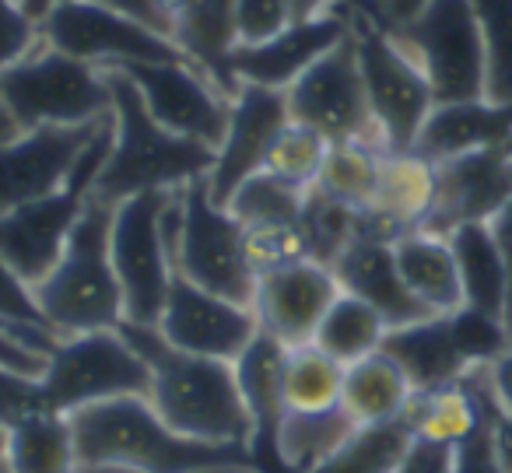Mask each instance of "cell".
Instances as JSON below:
<instances>
[{
	"mask_svg": "<svg viewBox=\"0 0 512 473\" xmlns=\"http://www.w3.org/2000/svg\"><path fill=\"white\" fill-rule=\"evenodd\" d=\"M172 43L190 64L235 95L239 85L228 71V60L239 46L235 0H172Z\"/></svg>",
	"mask_w": 512,
	"mask_h": 473,
	"instance_id": "cell-24",
	"label": "cell"
},
{
	"mask_svg": "<svg viewBox=\"0 0 512 473\" xmlns=\"http://www.w3.org/2000/svg\"><path fill=\"white\" fill-rule=\"evenodd\" d=\"M134 81L148 113L165 130L190 141L211 144L218 151L232 116V95L190 60H158V64H123L109 67Z\"/></svg>",
	"mask_w": 512,
	"mask_h": 473,
	"instance_id": "cell-14",
	"label": "cell"
},
{
	"mask_svg": "<svg viewBox=\"0 0 512 473\" xmlns=\"http://www.w3.org/2000/svg\"><path fill=\"white\" fill-rule=\"evenodd\" d=\"M414 396V382L407 379V372L400 368V361L393 354H386L379 347L376 354L355 361L344 368L341 382V407L355 417L358 424H390L407 417Z\"/></svg>",
	"mask_w": 512,
	"mask_h": 473,
	"instance_id": "cell-29",
	"label": "cell"
},
{
	"mask_svg": "<svg viewBox=\"0 0 512 473\" xmlns=\"http://www.w3.org/2000/svg\"><path fill=\"white\" fill-rule=\"evenodd\" d=\"M330 270H334L337 281H341V291H351V295L376 305L386 323H390V330L393 326L428 319V312L414 302V295L407 291L404 277H400V270H397V260H393V235L383 232L369 214H365L362 232L351 239V246L337 256Z\"/></svg>",
	"mask_w": 512,
	"mask_h": 473,
	"instance_id": "cell-21",
	"label": "cell"
},
{
	"mask_svg": "<svg viewBox=\"0 0 512 473\" xmlns=\"http://www.w3.org/2000/svg\"><path fill=\"white\" fill-rule=\"evenodd\" d=\"M285 99L292 120L316 130L330 144L337 141L383 144L376 120H372L369 95H365L362 64H358V50H355V29H351V36L344 43H337L313 67H306L285 88Z\"/></svg>",
	"mask_w": 512,
	"mask_h": 473,
	"instance_id": "cell-12",
	"label": "cell"
},
{
	"mask_svg": "<svg viewBox=\"0 0 512 473\" xmlns=\"http://www.w3.org/2000/svg\"><path fill=\"white\" fill-rule=\"evenodd\" d=\"M355 50L362 64L365 95L386 151H414L425 120L435 109V95L421 64L397 43L390 25L358 15Z\"/></svg>",
	"mask_w": 512,
	"mask_h": 473,
	"instance_id": "cell-11",
	"label": "cell"
},
{
	"mask_svg": "<svg viewBox=\"0 0 512 473\" xmlns=\"http://www.w3.org/2000/svg\"><path fill=\"white\" fill-rule=\"evenodd\" d=\"M292 4H295V11H299V18H309V15H316V11H327V8H334V4H351V8L362 11L365 18H372V22H383L386 25L383 8H379V0H292Z\"/></svg>",
	"mask_w": 512,
	"mask_h": 473,
	"instance_id": "cell-49",
	"label": "cell"
},
{
	"mask_svg": "<svg viewBox=\"0 0 512 473\" xmlns=\"http://www.w3.org/2000/svg\"><path fill=\"white\" fill-rule=\"evenodd\" d=\"M512 197V141L435 162V207L425 232L449 235L460 225H488Z\"/></svg>",
	"mask_w": 512,
	"mask_h": 473,
	"instance_id": "cell-17",
	"label": "cell"
},
{
	"mask_svg": "<svg viewBox=\"0 0 512 473\" xmlns=\"http://www.w3.org/2000/svg\"><path fill=\"white\" fill-rule=\"evenodd\" d=\"M306 200L309 186L260 169L228 193L225 207L246 232H295L306 214Z\"/></svg>",
	"mask_w": 512,
	"mask_h": 473,
	"instance_id": "cell-33",
	"label": "cell"
},
{
	"mask_svg": "<svg viewBox=\"0 0 512 473\" xmlns=\"http://www.w3.org/2000/svg\"><path fill=\"white\" fill-rule=\"evenodd\" d=\"M411 442L414 431L407 424V417L390 424H365L330 463H323L313 473H397Z\"/></svg>",
	"mask_w": 512,
	"mask_h": 473,
	"instance_id": "cell-36",
	"label": "cell"
},
{
	"mask_svg": "<svg viewBox=\"0 0 512 473\" xmlns=\"http://www.w3.org/2000/svg\"><path fill=\"white\" fill-rule=\"evenodd\" d=\"M358 15L362 11H355L351 4H334L309 18H295L285 32H278L267 43L235 46L228 71H232L235 85H264L285 92L306 67H313L323 53H330L351 36Z\"/></svg>",
	"mask_w": 512,
	"mask_h": 473,
	"instance_id": "cell-18",
	"label": "cell"
},
{
	"mask_svg": "<svg viewBox=\"0 0 512 473\" xmlns=\"http://www.w3.org/2000/svg\"><path fill=\"white\" fill-rule=\"evenodd\" d=\"M165 239L179 277L253 309L260 270L249 253V232L211 197L207 176L172 190L165 207Z\"/></svg>",
	"mask_w": 512,
	"mask_h": 473,
	"instance_id": "cell-5",
	"label": "cell"
},
{
	"mask_svg": "<svg viewBox=\"0 0 512 473\" xmlns=\"http://www.w3.org/2000/svg\"><path fill=\"white\" fill-rule=\"evenodd\" d=\"M116 330L134 344V351L148 361L151 389L148 403L172 431L197 442L246 445L253 442V421L242 403L232 361L197 358L158 333V326H141L123 319Z\"/></svg>",
	"mask_w": 512,
	"mask_h": 473,
	"instance_id": "cell-1",
	"label": "cell"
},
{
	"mask_svg": "<svg viewBox=\"0 0 512 473\" xmlns=\"http://www.w3.org/2000/svg\"><path fill=\"white\" fill-rule=\"evenodd\" d=\"M155 326L172 347L214 361H235L260 333L253 309L197 288L179 274L172 277L169 298Z\"/></svg>",
	"mask_w": 512,
	"mask_h": 473,
	"instance_id": "cell-15",
	"label": "cell"
},
{
	"mask_svg": "<svg viewBox=\"0 0 512 473\" xmlns=\"http://www.w3.org/2000/svg\"><path fill=\"white\" fill-rule=\"evenodd\" d=\"M285 358L288 347L271 333H256L253 344L232 361L242 403L253 421V463L264 473H281L278 466V428L288 414L285 403Z\"/></svg>",
	"mask_w": 512,
	"mask_h": 473,
	"instance_id": "cell-22",
	"label": "cell"
},
{
	"mask_svg": "<svg viewBox=\"0 0 512 473\" xmlns=\"http://www.w3.org/2000/svg\"><path fill=\"white\" fill-rule=\"evenodd\" d=\"M484 382L498 414H512V344L484 365Z\"/></svg>",
	"mask_w": 512,
	"mask_h": 473,
	"instance_id": "cell-48",
	"label": "cell"
},
{
	"mask_svg": "<svg viewBox=\"0 0 512 473\" xmlns=\"http://www.w3.org/2000/svg\"><path fill=\"white\" fill-rule=\"evenodd\" d=\"M39 386L46 410L74 414L120 396H148L151 368L120 330H95L60 337Z\"/></svg>",
	"mask_w": 512,
	"mask_h": 473,
	"instance_id": "cell-9",
	"label": "cell"
},
{
	"mask_svg": "<svg viewBox=\"0 0 512 473\" xmlns=\"http://www.w3.org/2000/svg\"><path fill=\"white\" fill-rule=\"evenodd\" d=\"M60 4H67V0H22V8L29 11L36 22H43V18L50 15L53 8H60Z\"/></svg>",
	"mask_w": 512,
	"mask_h": 473,
	"instance_id": "cell-53",
	"label": "cell"
},
{
	"mask_svg": "<svg viewBox=\"0 0 512 473\" xmlns=\"http://www.w3.org/2000/svg\"><path fill=\"white\" fill-rule=\"evenodd\" d=\"M505 141H512V106H495L488 99L446 102L432 109L414 151L425 155L428 162H446V158Z\"/></svg>",
	"mask_w": 512,
	"mask_h": 473,
	"instance_id": "cell-26",
	"label": "cell"
},
{
	"mask_svg": "<svg viewBox=\"0 0 512 473\" xmlns=\"http://www.w3.org/2000/svg\"><path fill=\"white\" fill-rule=\"evenodd\" d=\"M484 39V99L512 106V0H470Z\"/></svg>",
	"mask_w": 512,
	"mask_h": 473,
	"instance_id": "cell-38",
	"label": "cell"
},
{
	"mask_svg": "<svg viewBox=\"0 0 512 473\" xmlns=\"http://www.w3.org/2000/svg\"><path fill=\"white\" fill-rule=\"evenodd\" d=\"M15 134H22V127H18L15 116H11L8 109H4V102H0V144L11 141Z\"/></svg>",
	"mask_w": 512,
	"mask_h": 473,
	"instance_id": "cell-54",
	"label": "cell"
},
{
	"mask_svg": "<svg viewBox=\"0 0 512 473\" xmlns=\"http://www.w3.org/2000/svg\"><path fill=\"white\" fill-rule=\"evenodd\" d=\"M491 442H495L502 470L512 473V414H495V421H491Z\"/></svg>",
	"mask_w": 512,
	"mask_h": 473,
	"instance_id": "cell-51",
	"label": "cell"
},
{
	"mask_svg": "<svg viewBox=\"0 0 512 473\" xmlns=\"http://www.w3.org/2000/svg\"><path fill=\"white\" fill-rule=\"evenodd\" d=\"M39 39L53 50L78 57L95 67L158 64L186 60L172 39L151 32L148 25L106 8L99 0H67L39 22Z\"/></svg>",
	"mask_w": 512,
	"mask_h": 473,
	"instance_id": "cell-13",
	"label": "cell"
},
{
	"mask_svg": "<svg viewBox=\"0 0 512 473\" xmlns=\"http://www.w3.org/2000/svg\"><path fill=\"white\" fill-rule=\"evenodd\" d=\"M488 228H491V235H495L498 249H502L505 267H509V281H512V197L505 200L502 211H498L495 218L488 221ZM509 323H512V316H509Z\"/></svg>",
	"mask_w": 512,
	"mask_h": 473,
	"instance_id": "cell-50",
	"label": "cell"
},
{
	"mask_svg": "<svg viewBox=\"0 0 512 473\" xmlns=\"http://www.w3.org/2000/svg\"><path fill=\"white\" fill-rule=\"evenodd\" d=\"M509 330H512V323H509Z\"/></svg>",
	"mask_w": 512,
	"mask_h": 473,
	"instance_id": "cell-57",
	"label": "cell"
},
{
	"mask_svg": "<svg viewBox=\"0 0 512 473\" xmlns=\"http://www.w3.org/2000/svg\"><path fill=\"white\" fill-rule=\"evenodd\" d=\"M4 445H8V431L0 428V459H4Z\"/></svg>",
	"mask_w": 512,
	"mask_h": 473,
	"instance_id": "cell-55",
	"label": "cell"
},
{
	"mask_svg": "<svg viewBox=\"0 0 512 473\" xmlns=\"http://www.w3.org/2000/svg\"><path fill=\"white\" fill-rule=\"evenodd\" d=\"M390 32L421 64L435 106L484 99V39L470 0H428Z\"/></svg>",
	"mask_w": 512,
	"mask_h": 473,
	"instance_id": "cell-8",
	"label": "cell"
},
{
	"mask_svg": "<svg viewBox=\"0 0 512 473\" xmlns=\"http://www.w3.org/2000/svg\"><path fill=\"white\" fill-rule=\"evenodd\" d=\"M299 18L292 0H235L239 46H256L285 32Z\"/></svg>",
	"mask_w": 512,
	"mask_h": 473,
	"instance_id": "cell-40",
	"label": "cell"
},
{
	"mask_svg": "<svg viewBox=\"0 0 512 473\" xmlns=\"http://www.w3.org/2000/svg\"><path fill=\"white\" fill-rule=\"evenodd\" d=\"M383 351L400 361V368L407 372L418 393L446 386V382H456L467 372H474L463 358L460 344H456L449 316H428L418 319V323L393 326L383 340Z\"/></svg>",
	"mask_w": 512,
	"mask_h": 473,
	"instance_id": "cell-27",
	"label": "cell"
},
{
	"mask_svg": "<svg viewBox=\"0 0 512 473\" xmlns=\"http://www.w3.org/2000/svg\"><path fill=\"white\" fill-rule=\"evenodd\" d=\"M390 151L379 141H337L327 148L323 169L316 176V190L323 197L348 204L355 211H369L383 176V162Z\"/></svg>",
	"mask_w": 512,
	"mask_h": 473,
	"instance_id": "cell-35",
	"label": "cell"
},
{
	"mask_svg": "<svg viewBox=\"0 0 512 473\" xmlns=\"http://www.w3.org/2000/svg\"><path fill=\"white\" fill-rule=\"evenodd\" d=\"M71 428L81 466H116L134 473H204L232 463H253L246 445L197 442L172 431L148 396L92 403L74 410Z\"/></svg>",
	"mask_w": 512,
	"mask_h": 473,
	"instance_id": "cell-2",
	"label": "cell"
},
{
	"mask_svg": "<svg viewBox=\"0 0 512 473\" xmlns=\"http://www.w3.org/2000/svg\"><path fill=\"white\" fill-rule=\"evenodd\" d=\"M495 414L498 410L491 403L484 368H474V372H467L456 382H446V386L421 389L414 396L411 410H407V424H411L414 438L460 449L467 438L488 428L495 421Z\"/></svg>",
	"mask_w": 512,
	"mask_h": 473,
	"instance_id": "cell-23",
	"label": "cell"
},
{
	"mask_svg": "<svg viewBox=\"0 0 512 473\" xmlns=\"http://www.w3.org/2000/svg\"><path fill=\"white\" fill-rule=\"evenodd\" d=\"M393 260H397L407 291L428 316H449V312L463 309L460 267H456L446 235L425 232V228L400 232L393 239Z\"/></svg>",
	"mask_w": 512,
	"mask_h": 473,
	"instance_id": "cell-25",
	"label": "cell"
},
{
	"mask_svg": "<svg viewBox=\"0 0 512 473\" xmlns=\"http://www.w3.org/2000/svg\"><path fill=\"white\" fill-rule=\"evenodd\" d=\"M50 358L53 354L39 351L36 344L22 340L18 333L11 330H0V368L4 372H15V375H25V379H43L46 368H50Z\"/></svg>",
	"mask_w": 512,
	"mask_h": 473,
	"instance_id": "cell-43",
	"label": "cell"
},
{
	"mask_svg": "<svg viewBox=\"0 0 512 473\" xmlns=\"http://www.w3.org/2000/svg\"><path fill=\"white\" fill-rule=\"evenodd\" d=\"M99 4L134 18V22L148 25L158 36L172 39V0H99Z\"/></svg>",
	"mask_w": 512,
	"mask_h": 473,
	"instance_id": "cell-46",
	"label": "cell"
},
{
	"mask_svg": "<svg viewBox=\"0 0 512 473\" xmlns=\"http://www.w3.org/2000/svg\"><path fill=\"white\" fill-rule=\"evenodd\" d=\"M8 319H43V312H39L29 284L0 256V323H8Z\"/></svg>",
	"mask_w": 512,
	"mask_h": 473,
	"instance_id": "cell-44",
	"label": "cell"
},
{
	"mask_svg": "<svg viewBox=\"0 0 512 473\" xmlns=\"http://www.w3.org/2000/svg\"><path fill=\"white\" fill-rule=\"evenodd\" d=\"M39 46V22L22 8V0H0V74Z\"/></svg>",
	"mask_w": 512,
	"mask_h": 473,
	"instance_id": "cell-41",
	"label": "cell"
},
{
	"mask_svg": "<svg viewBox=\"0 0 512 473\" xmlns=\"http://www.w3.org/2000/svg\"><path fill=\"white\" fill-rule=\"evenodd\" d=\"M362 428L341 403L323 410H288L278 428L281 473H313L337 456Z\"/></svg>",
	"mask_w": 512,
	"mask_h": 473,
	"instance_id": "cell-31",
	"label": "cell"
},
{
	"mask_svg": "<svg viewBox=\"0 0 512 473\" xmlns=\"http://www.w3.org/2000/svg\"><path fill=\"white\" fill-rule=\"evenodd\" d=\"M344 365L316 344L288 347L285 358V403L288 410H323L341 403Z\"/></svg>",
	"mask_w": 512,
	"mask_h": 473,
	"instance_id": "cell-37",
	"label": "cell"
},
{
	"mask_svg": "<svg viewBox=\"0 0 512 473\" xmlns=\"http://www.w3.org/2000/svg\"><path fill=\"white\" fill-rule=\"evenodd\" d=\"M453 473H505L498 463L495 442H491V424L453 452Z\"/></svg>",
	"mask_w": 512,
	"mask_h": 473,
	"instance_id": "cell-45",
	"label": "cell"
},
{
	"mask_svg": "<svg viewBox=\"0 0 512 473\" xmlns=\"http://www.w3.org/2000/svg\"><path fill=\"white\" fill-rule=\"evenodd\" d=\"M390 323L383 319V312L376 305H369L365 298L341 291L334 298V305L327 309V316L320 319V330H316L313 344L323 354L337 361V365H355V361L369 358L383 347Z\"/></svg>",
	"mask_w": 512,
	"mask_h": 473,
	"instance_id": "cell-34",
	"label": "cell"
},
{
	"mask_svg": "<svg viewBox=\"0 0 512 473\" xmlns=\"http://www.w3.org/2000/svg\"><path fill=\"white\" fill-rule=\"evenodd\" d=\"M169 197L172 190L137 193L113 207L109 256H113L116 281H120L127 323L155 326L169 298L172 277H176L169 239H165Z\"/></svg>",
	"mask_w": 512,
	"mask_h": 473,
	"instance_id": "cell-10",
	"label": "cell"
},
{
	"mask_svg": "<svg viewBox=\"0 0 512 473\" xmlns=\"http://www.w3.org/2000/svg\"><path fill=\"white\" fill-rule=\"evenodd\" d=\"M0 102L22 130L92 127L113 120V81L106 67L67 57L39 39L36 50L0 74Z\"/></svg>",
	"mask_w": 512,
	"mask_h": 473,
	"instance_id": "cell-6",
	"label": "cell"
},
{
	"mask_svg": "<svg viewBox=\"0 0 512 473\" xmlns=\"http://www.w3.org/2000/svg\"><path fill=\"white\" fill-rule=\"evenodd\" d=\"M330 141L320 137L316 130L302 127V123L288 120V127L274 137L271 151H267L264 169L278 172V176L292 179L299 186H313L316 176L323 169V158H327Z\"/></svg>",
	"mask_w": 512,
	"mask_h": 473,
	"instance_id": "cell-39",
	"label": "cell"
},
{
	"mask_svg": "<svg viewBox=\"0 0 512 473\" xmlns=\"http://www.w3.org/2000/svg\"><path fill=\"white\" fill-rule=\"evenodd\" d=\"M113 207L92 193L57 267L32 288L39 312L60 337L116 330L123 323V295L109 256Z\"/></svg>",
	"mask_w": 512,
	"mask_h": 473,
	"instance_id": "cell-4",
	"label": "cell"
},
{
	"mask_svg": "<svg viewBox=\"0 0 512 473\" xmlns=\"http://www.w3.org/2000/svg\"><path fill=\"white\" fill-rule=\"evenodd\" d=\"M113 81V148L95 176V197L120 204L137 193L179 190L214 169L211 144L165 130L148 113L134 81L109 71Z\"/></svg>",
	"mask_w": 512,
	"mask_h": 473,
	"instance_id": "cell-3",
	"label": "cell"
},
{
	"mask_svg": "<svg viewBox=\"0 0 512 473\" xmlns=\"http://www.w3.org/2000/svg\"><path fill=\"white\" fill-rule=\"evenodd\" d=\"M453 246L456 267H460L463 305L477 312H488L509 323L512 316V281L505 256L498 249L488 225H460L446 235Z\"/></svg>",
	"mask_w": 512,
	"mask_h": 473,
	"instance_id": "cell-30",
	"label": "cell"
},
{
	"mask_svg": "<svg viewBox=\"0 0 512 473\" xmlns=\"http://www.w3.org/2000/svg\"><path fill=\"white\" fill-rule=\"evenodd\" d=\"M0 473H15V470H11V466L4 463V459H0Z\"/></svg>",
	"mask_w": 512,
	"mask_h": 473,
	"instance_id": "cell-56",
	"label": "cell"
},
{
	"mask_svg": "<svg viewBox=\"0 0 512 473\" xmlns=\"http://www.w3.org/2000/svg\"><path fill=\"white\" fill-rule=\"evenodd\" d=\"M109 148H113V120L88 144L85 158L78 162V169H74L71 183L64 190L0 214V256L11 263V270L29 288H36L57 267L88 197L95 193V176H99Z\"/></svg>",
	"mask_w": 512,
	"mask_h": 473,
	"instance_id": "cell-7",
	"label": "cell"
},
{
	"mask_svg": "<svg viewBox=\"0 0 512 473\" xmlns=\"http://www.w3.org/2000/svg\"><path fill=\"white\" fill-rule=\"evenodd\" d=\"M453 452L456 449H449V445L414 438L411 449L400 459L397 473H453Z\"/></svg>",
	"mask_w": 512,
	"mask_h": 473,
	"instance_id": "cell-47",
	"label": "cell"
},
{
	"mask_svg": "<svg viewBox=\"0 0 512 473\" xmlns=\"http://www.w3.org/2000/svg\"><path fill=\"white\" fill-rule=\"evenodd\" d=\"M4 463L15 473H81L71 417L36 410V414L11 424Z\"/></svg>",
	"mask_w": 512,
	"mask_h": 473,
	"instance_id": "cell-32",
	"label": "cell"
},
{
	"mask_svg": "<svg viewBox=\"0 0 512 473\" xmlns=\"http://www.w3.org/2000/svg\"><path fill=\"white\" fill-rule=\"evenodd\" d=\"M288 99L281 88L239 85L232 95V116H228L225 137L214 151V169L207 172V190L218 204H225L228 193L246 176L264 169L267 151L274 137L288 127Z\"/></svg>",
	"mask_w": 512,
	"mask_h": 473,
	"instance_id": "cell-20",
	"label": "cell"
},
{
	"mask_svg": "<svg viewBox=\"0 0 512 473\" xmlns=\"http://www.w3.org/2000/svg\"><path fill=\"white\" fill-rule=\"evenodd\" d=\"M109 123V120H106ZM106 123L92 127H36L0 144V214L50 197L71 183L88 144Z\"/></svg>",
	"mask_w": 512,
	"mask_h": 473,
	"instance_id": "cell-16",
	"label": "cell"
},
{
	"mask_svg": "<svg viewBox=\"0 0 512 473\" xmlns=\"http://www.w3.org/2000/svg\"><path fill=\"white\" fill-rule=\"evenodd\" d=\"M341 295V281L330 267L309 260H292L260 274L253 298V312L260 330L278 337L285 347L313 344L320 319Z\"/></svg>",
	"mask_w": 512,
	"mask_h": 473,
	"instance_id": "cell-19",
	"label": "cell"
},
{
	"mask_svg": "<svg viewBox=\"0 0 512 473\" xmlns=\"http://www.w3.org/2000/svg\"><path fill=\"white\" fill-rule=\"evenodd\" d=\"M36 410H46L43 386H39L36 379H25V375L4 372V368H0V428L8 431L11 424L36 414Z\"/></svg>",
	"mask_w": 512,
	"mask_h": 473,
	"instance_id": "cell-42",
	"label": "cell"
},
{
	"mask_svg": "<svg viewBox=\"0 0 512 473\" xmlns=\"http://www.w3.org/2000/svg\"><path fill=\"white\" fill-rule=\"evenodd\" d=\"M435 207V162H428L418 151H397L386 155L383 176H379L376 200L365 214L383 232L397 239L400 232L425 228L428 214Z\"/></svg>",
	"mask_w": 512,
	"mask_h": 473,
	"instance_id": "cell-28",
	"label": "cell"
},
{
	"mask_svg": "<svg viewBox=\"0 0 512 473\" xmlns=\"http://www.w3.org/2000/svg\"><path fill=\"white\" fill-rule=\"evenodd\" d=\"M428 0H379V8H383V18H386V25H400V22H407L411 15H418L421 8H425Z\"/></svg>",
	"mask_w": 512,
	"mask_h": 473,
	"instance_id": "cell-52",
	"label": "cell"
}]
</instances>
